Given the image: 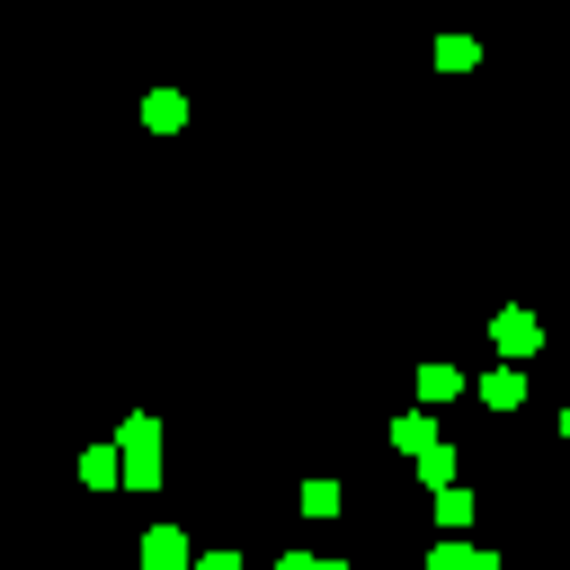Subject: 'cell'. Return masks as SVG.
I'll return each instance as SVG.
<instances>
[{
    "instance_id": "3957f363",
    "label": "cell",
    "mask_w": 570,
    "mask_h": 570,
    "mask_svg": "<svg viewBox=\"0 0 570 570\" xmlns=\"http://www.w3.org/2000/svg\"><path fill=\"white\" fill-rule=\"evenodd\" d=\"M142 561H151V570H187V534H178V525H151V534H142Z\"/></svg>"
},
{
    "instance_id": "30bf717a",
    "label": "cell",
    "mask_w": 570,
    "mask_h": 570,
    "mask_svg": "<svg viewBox=\"0 0 570 570\" xmlns=\"http://www.w3.org/2000/svg\"><path fill=\"white\" fill-rule=\"evenodd\" d=\"M80 472H89V481H98V490H107V481H116V472H125V463H116V454H107V445H89V454H80Z\"/></svg>"
},
{
    "instance_id": "4fadbf2b",
    "label": "cell",
    "mask_w": 570,
    "mask_h": 570,
    "mask_svg": "<svg viewBox=\"0 0 570 570\" xmlns=\"http://www.w3.org/2000/svg\"><path fill=\"white\" fill-rule=\"evenodd\" d=\"M276 570H330V561H312V552H285V561H276Z\"/></svg>"
},
{
    "instance_id": "9a60e30c",
    "label": "cell",
    "mask_w": 570,
    "mask_h": 570,
    "mask_svg": "<svg viewBox=\"0 0 570 570\" xmlns=\"http://www.w3.org/2000/svg\"><path fill=\"white\" fill-rule=\"evenodd\" d=\"M330 570H338V561H330Z\"/></svg>"
},
{
    "instance_id": "5b68a950",
    "label": "cell",
    "mask_w": 570,
    "mask_h": 570,
    "mask_svg": "<svg viewBox=\"0 0 570 570\" xmlns=\"http://www.w3.org/2000/svg\"><path fill=\"white\" fill-rule=\"evenodd\" d=\"M428 570H499V552H472V543H436Z\"/></svg>"
},
{
    "instance_id": "7a4b0ae2",
    "label": "cell",
    "mask_w": 570,
    "mask_h": 570,
    "mask_svg": "<svg viewBox=\"0 0 570 570\" xmlns=\"http://www.w3.org/2000/svg\"><path fill=\"white\" fill-rule=\"evenodd\" d=\"M490 347H499V356H534V347H543V321H534V312H499V321H490Z\"/></svg>"
},
{
    "instance_id": "ba28073f",
    "label": "cell",
    "mask_w": 570,
    "mask_h": 570,
    "mask_svg": "<svg viewBox=\"0 0 570 570\" xmlns=\"http://www.w3.org/2000/svg\"><path fill=\"white\" fill-rule=\"evenodd\" d=\"M419 481H428V490H445V481H454V454H445V445H436V436H428V445H419Z\"/></svg>"
},
{
    "instance_id": "7c38bea8",
    "label": "cell",
    "mask_w": 570,
    "mask_h": 570,
    "mask_svg": "<svg viewBox=\"0 0 570 570\" xmlns=\"http://www.w3.org/2000/svg\"><path fill=\"white\" fill-rule=\"evenodd\" d=\"M196 570H240V552H205V561H196Z\"/></svg>"
},
{
    "instance_id": "52a82bcc",
    "label": "cell",
    "mask_w": 570,
    "mask_h": 570,
    "mask_svg": "<svg viewBox=\"0 0 570 570\" xmlns=\"http://www.w3.org/2000/svg\"><path fill=\"white\" fill-rule=\"evenodd\" d=\"M454 392H463L454 365H419V401H454Z\"/></svg>"
},
{
    "instance_id": "6da1fadb",
    "label": "cell",
    "mask_w": 570,
    "mask_h": 570,
    "mask_svg": "<svg viewBox=\"0 0 570 570\" xmlns=\"http://www.w3.org/2000/svg\"><path fill=\"white\" fill-rule=\"evenodd\" d=\"M116 463H125L134 490H151V481H160V428H151V419H125V454H116Z\"/></svg>"
},
{
    "instance_id": "9c48e42d",
    "label": "cell",
    "mask_w": 570,
    "mask_h": 570,
    "mask_svg": "<svg viewBox=\"0 0 570 570\" xmlns=\"http://www.w3.org/2000/svg\"><path fill=\"white\" fill-rule=\"evenodd\" d=\"M142 116H151V125H160V134H169V125H178V116H187V98H178V89H160V98H151V107H142Z\"/></svg>"
},
{
    "instance_id": "277c9868",
    "label": "cell",
    "mask_w": 570,
    "mask_h": 570,
    "mask_svg": "<svg viewBox=\"0 0 570 570\" xmlns=\"http://www.w3.org/2000/svg\"><path fill=\"white\" fill-rule=\"evenodd\" d=\"M472 392H481L490 410H517V401H525V374H517V365H499V374H481Z\"/></svg>"
},
{
    "instance_id": "8992f818",
    "label": "cell",
    "mask_w": 570,
    "mask_h": 570,
    "mask_svg": "<svg viewBox=\"0 0 570 570\" xmlns=\"http://www.w3.org/2000/svg\"><path fill=\"white\" fill-rule=\"evenodd\" d=\"M436 525H445V534H463V525H472V490H454V481H445V490H436Z\"/></svg>"
},
{
    "instance_id": "5bb4252c",
    "label": "cell",
    "mask_w": 570,
    "mask_h": 570,
    "mask_svg": "<svg viewBox=\"0 0 570 570\" xmlns=\"http://www.w3.org/2000/svg\"><path fill=\"white\" fill-rule=\"evenodd\" d=\"M561 436H570V410H561Z\"/></svg>"
},
{
    "instance_id": "8fae6325",
    "label": "cell",
    "mask_w": 570,
    "mask_h": 570,
    "mask_svg": "<svg viewBox=\"0 0 570 570\" xmlns=\"http://www.w3.org/2000/svg\"><path fill=\"white\" fill-rule=\"evenodd\" d=\"M303 517H338V481H312L303 490Z\"/></svg>"
}]
</instances>
